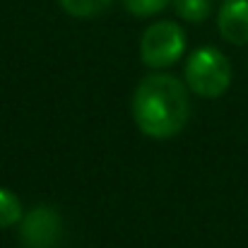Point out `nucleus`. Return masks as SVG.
<instances>
[{
  "mask_svg": "<svg viewBox=\"0 0 248 248\" xmlns=\"http://www.w3.org/2000/svg\"><path fill=\"white\" fill-rule=\"evenodd\" d=\"M130 108L138 128L147 138L169 140L186 128L190 116V99L181 80L166 73H155L138 84Z\"/></svg>",
  "mask_w": 248,
  "mask_h": 248,
  "instance_id": "nucleus-1",
  "label": "nucleus"
},
{
  "mask_svg": "<svg viewBox=\"0 0 248 248\" xmlns=\"http://www.w3.org/2000/svg\"><path fill=\"white\" fill-rule=\"evenodd\" d=\"M186 84L202 99L222 96L232 84V65L227 56L212 46L193 51L186 63Z\"/></svg>",
  "mask_w": 248,
  "mask_h": 248,
  "instance_id": "nucleus-2",
  "label": "nucleus"
},
{
  "mask_svg": "<svg viewBox=\"0 0 248 248\" xmlns=\"http://www.w3.org/2000/svg\"><path fill=\"white\" fill-rule=\"evenodd\" d=\"M186 51V34L176 22H157L145 29L140 39V58L147 68H169Z\"/></svg>",
  "mask_w": 248,
  "mask_h": 248,
  "instance_id": "nucleus-3",
  "label": "nucleus"
},
{
  "mask_svg": "<svg viewBox=\"0 0 248 248\" xmlns=\"http://www.w3.org/2000/svg\"><path fill=\"white\" fill-rule=\"evenodd\" d=\"M19 239L27 248H56L61 239V217L51 207H36L22 217Z\"/></svg>",
  "mask_w": 248,
  "mask_h": 248,
  "instance_id": "nucleus-4",
  "label": "nucleus"
},
{
  "mask_svg": "<svg viewBox=\"0 0 248 248\" xmlns=\"http://www.w3.org/2000/svg\"><path fill=\"white\" fill-rule=\"evenodd\" d=\"M217 27L224 41L234 46L248 44V0H224L217 15Z\"/></svg>",
  "mask_w": 248,
  "mask_h": 248,
  "instance_id": "nucleus-5",
  "label": "nucleus"
},
{
  "mask_svg": "<svg viewBox=\"0 0 248 248\" xmlns=\"http://www.w3.org/2000/svg\"><path fill=\"white\" fill-rule=\"evenodd\" d=\"M24 217L22 212V200L7 190V188H0V229H7V227H15L19 224Z\"/></svg>",
  "mask_w": 248,
  "mask_h": 248,
  "instance_id": "nucleus-6",
  "label": "nucleus"
},
{
  "mask_svg": "<svg viewBox=\"0 0 248 248\" xmlns=\"http://www.w3.org/2000/svg\"><path fill=\"white\" fill-rule=\"evenodd\" d=\"M58 2L73 17H94V15L104 12L113 0H58Z\"/></svg>",
  "mask_w": 248,
  "mask_h": 248,
  "instance_id": "nucleus-7",
  "label": "nucleus"
},
{
  "mask_svg": "<svg viewBox=\"0 0 248 248\" xmlns=\"http://www.w3.org/2000/svg\"><path fill=\"white\" fill-rule=\"evenodd\" d=\"M173 7L186 22H205L210 17V0H173Z\"/></svg>",
  "mask_w": 248,
  "mask_h": 248,
  "instance_id": "nucleus-8",
  "label": "nucleus"
},
{
  "mask_svg": "<svg viewBox=\"0 0 248 248\" xmlns=\"http://www.w3.org/2000/svg\"><path fill=\"white\" fill-rule=\"evenodd\" d=\"M169 2H173V0H123L125 10L135 17H152V15L162 12Z\"/></svg>",
  "mask_w": 248,
  "mask_h": 248,
  "instance_id": "nucleus-9",
  "label": "nucleus"
}]
</instances>
